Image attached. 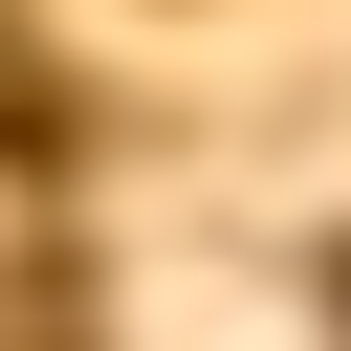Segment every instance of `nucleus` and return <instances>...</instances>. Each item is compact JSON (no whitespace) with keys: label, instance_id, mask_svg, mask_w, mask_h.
Wrapping results in <instances>:
<instances>
[{"label":"nucleus","instance_id":"1","mask_svg":"<svg viewBox=\"0 0 351 351\" xmlns=\"http://www.w3.org/2000/svg\"><path fill=\"white\" fill-rule=\"evenodd\" d=\"M0 132H22V154L66 132V88H44V44H0Z\"/></svg>","mask_w":351,"mask_h":351}]
</instances>
